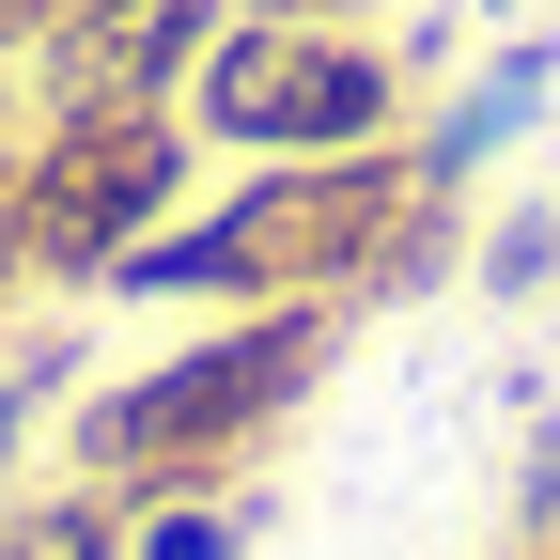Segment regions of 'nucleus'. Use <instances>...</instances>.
<instances>
[{"label":"nucleus","instance_id":"nucleus-8","mask_svg":"<svg viewBox=\"0 0 560 560\" xmlns=\"http://www.w3.org/2000/svg\"><path fill=\"white\" fill-rule=\"evenodd\" d=\"M249 545H265V499H234V482H187V499L125 514V560H249Z\"/></svg>","mask_w":560,"mask_h":560},{"label":"nucleus","instance_id":"nucleus-1","mask_svg":"<svg viewBox=\"0 0 560 560\" xmlns=\"http://www.w3.org/2000/svg\"><path fill=\"white\" fill-rule=\"evenodd\" d=\"M467 249V187L420 172V140H374V156H249L234 187H202L172 234H140L109 265V296H187V312H265V296H420Z\"/></svg>","mask_w":560,"mask_h":560},{"label":"nucleus","instance_id":"nucleus-6","mask_svg":"<svg viewBox=\"0 0 560 560\" xmlns=\"http://www.w3.org/2000/svg\"><path fill=\"white\" fill-rule=\"evenodd\" d=\"M202 47H219V0H62L32 79L47 94H187Z\"/></svg>","mask_w":560,"mask_h":560},{"label":"nucleus","instance_id":"nucleus-9","mask_svg":"<svg viewBox=\"0 0 560 560\" xmlns=\"http://www.w3.org/2000/svg\"><path fill=\"white\" fill-rule=\"evenodd\" d=\"M467 265L499 280V296H560V202H499V219H467Z\"/></svg>","mask_w":560,"mask_h":560},{"label":"nucleus","instance_id":"nucleus-10","mask_svg":"<svg viewBox=\"0 0 560 560\" xmlns=\"http://www.w3.org/2000/svg\"><path fill=\"white\" fill-rule=\"evenodd\" d=\"M219 16H374V0H219Z\"/></svg>","mask_w":560,"mask_h":560},{"label":"nucleus","instance_id":"nucleus-4","mask_svg":"<svg viewBox=\"0 0 560 560\" xmlns=\"http://www.w3.org/2000/svg\"><path fill=\"white\" fill-rule=\"evenodd\" d=\"M202 125V156H374V140L420 125V79H405V47L374 16H219V47L187 62V94Z\"/></svg>","mask_w":560,"mask_h":560},{"label":"nucleus","instance_id":"nucleus-2","mask_svg":"<svg viewBox=\"0 0 560 560\" xmlns=\"http://www.w3.org/2000/svg\"><path fill=\"white\" fill-rule=\"evenodd\" d=\"M342 359V312L327 296H265V312H219L202 342H172V359H140L109 389L62 405V467L109 482V499H187V482H234L280 420H296Z\"/></svg>","mask_w":560,"mask_h":560},{"label":"nucleus","instance_id":"nucleus-5","mask_svg":"<svg viewBox=\"0 0 560 560\" xmlns=\"http://www.w3.org/2000/svg\"><path fill=\"white\" fill-rule=\"evenodd\" d=\"M545 109H560V32H529V16H514V32H482V62H452V79L420 94V125H405V140H420V172H436V187H482V172H499Z\"/></svg>","mask_w":560,"mask_h":560},{"label":"nucleus","instance_id":"nucleus-7","mask_svg":"<svg viewBox=\"0 0 560 560\" xmlns=\"http://www.w3.org/2000/svg\"><path fill=\"white\" fill-rule=\"evenodd\" d=\"M0 560H125V499L109 482H16V499H0Z\"/></svg>","mask_w":560,"mask_h":560},{"label":"nucleus","instance_id":"nucleus-11","mask_svg":"<svg viewBox=\"0 0 560 560\" xmlns=\"http://www.w3.org/2000/svg\"><path fill=\"white\" fill-rule=\"evenodd\" d=\"M452 16H482V32H514V0H452Z\"/></svg>","mask_w":560,"mask_h":560},{"label":"nucleus","instance_id":"nucleus-12","mask_svg":"<svg viewBox=\"0 0 560 560\" xmlns=\"http://www.w3.org/2000/svg\"><path fill=\"white\" fill-rule=\"evenodd\" d=\"M529 560H560V529H529Z\"/></svg>","mask_w":560,"mask_h":560},{"label":"nucleus","instance_id":"nucleus-3","mask_svg":"<svg viewBox=\"0 0 560 560\" xmlns=\"http://www.w3.org/2000/svg\"><path fill=\"white\" fill-rule=\"evenodd\" d=\"M187 202H202V125L172 94H47V125L16 140L0 219H16L32 296H109V265L140 234H172Z\"/></svg>","mask_w":560,"mask_h":560}]
</instances>
